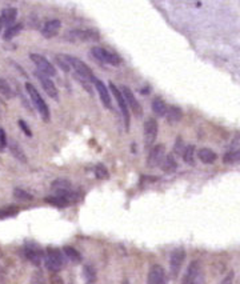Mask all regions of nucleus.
Listing matches in <instances>:
<instances>
[{"label": "nucleus", "instance_id": "obj_12", "mask_svg": "<svg viewBox=\"0 0 240 284\" xmlns=\"http://www.w3.org/2000/svg\"><path fill=\"white\" fill-rule=\"evenodd\" d=\"M147 284H167V275L164 268L159 264H155L149 268L147 276Z\"/></svg>", "mask_w": 240, "mask_h": 284}, {"label": "nucleus", "instance_id": "obj_34", "mask_svg": "<svg viewBox=\"0 0 240 284\" xmlns=\"http://www.w3.org/2000/svg\"><path fill=\"white\" fill-rule=\"evenodd\" d=\"M31 284H47L42 271H35L31 276Z\"/></svg>", "mask_w": 240, "mask_h": 284}, {"label": "nucleus", "instance_id": "obj_25", "mask_svg": "<svg viewBox=\"0 0 240 284\" xmlns=\"http://www.w3.org/2000/svg\"><path fill=\"white\" fill-rule=\"evenodd\" d=\"M223 162L226 164H240V149L230 151L223 156Z\"/></svg>", "mask_w": 240, "mask_h": 284}, {"label": "nucleus", "instance_id": "obj_3", "mask_svg": "<svg viewBox=\"0 0 240 284\" xmlns=\"http://www.w3.org/2000/svg\"><path fill=\"white\" fill-rule=\"evenodd\" d=\"M63 57L66 59L67 64L70 66V68H72L80 78H83L84 80H88V82H94L95 75H94L91 68H90L84 61H82L80 59H78V57L70 56V55H63Z\"/></svg>", "mask_w": 240, "mask_h": 284}, {"label": "nucleus", "instance_id": "obj_7", "mask_svg": "<svg viewBox=\"0 0 240 284\" xmlns=\"http://www.w3.org/2000/svg\"><path fill=\"white\" fill-rule=\"evenodd\" d=\"M186 260V251L184 248L179 247V248H175L170 255V272L172 278H176L179 275L180 270L183 267V263Z\"/></svg>", "mask_w": 240, "mask_h": 284}, {"label": "nucleus", "instance_id": "obj_23", "mask_svg": "<svg viewBox=\"0 0 240 284\" xmlns=\"http://www.w3.org/2000/svg\"><path fill=\"white\" fill-rule=\"evenodd\" d=\"M63 252L66 255L67 258L70 259L72 263H80L82 262V255L79 252L78 249H75L74 247H71V245H66L64 248H63Z\"/></svg>", "mask_w": 240, "mask_h": 284}, {"label": "nucleus", "instance_id": "obj_16", "mask_svg": "<svg viewBox=\"0 0 240 284\" xmlns=\"http://www.w3.org/2000/svg\"><path fill=\"white\" fill-rule=\"evenodd\" d=\"M61 28V22L59 19H52V20H48L42 28V35L47 39L55 38L59 34V31Z\"/></svg>", "mask_w": 240, "mask_h": 284}, {"label": "nucleus", "instance_id": "obj_10", "mask_svg": "<svg viewBox=\"0 0 240 284\" xmlns=\"http://www.w3.org/2000/svg\"><path fill=\"white\" fill-rule=\"evenodd\" d=\"M24 252H26L27 259L30 260L34 266L39 267L42 264V260L44 258V254L42 248L39 247V244H36L34 241H30L27 243L26 247H24Z\"/></svg>", "mask_w": 240, "mask_h": 284}, {"label": "nucleus", "instance_id": "obj_37", "mask_svg": "<svg viewBox=\"0 0 240 284\" xmlns=\"http://www.w3.org/2000/svg\"><path fill=\"white\" fill-rule=\"evenodd\" d=\"M51 284H63V280H61V278H59L56 274H53V275L51 276Z\"/></svg>", "mask_w": 240, "mask_h": 284}, {"label": "nucleus", "instance_id": "obj_22", "mask_svg": "<svg viewBox=\"0 0 240 284\" xmlns=\"http://www.w3.org/2000/svg\"><path fill=\"white\" fill-rule=\"evenodd\" d=\"M167 109H168V105L166 104V101L160 99V97H155L152 100V111L153 114L162 118V116H166Z\"/></svg>", "mask_w": 240, "mask_h": 284}, {"label": "nucleus", "instance_id": "obj_19", "mask_svg": "<svg viewBox=\"0 0 240 284\" xmlns=\"http://www.w3.org/2000/svg\"><path fill=\"white\" fill-rule=\"evenodd\" d=\"M166 118L168 123H172V124H174V123H178L183 118V111H182V108L178 107V105H170L168 109H167Z\"/></svg>", "mask_w": 240, "mask_h": 284}, {"label": "nucleus", "instance_id": "obj_13", "mask_svg": "<svg viewBox=\"0 0 240 284\" xmlns=\"http://www.w3.org/2000/svg\"><path fill=\"white\" fill-rule=\"evenodd\" d=\"M36 78H38V80L40 82L42 87H43V90L46 91V94H47L48 96L52 97V99L56 100L57 96H59V92H57L56 86H55V83L51 80V78H48V76H46V75L43 74H40L39 71H36Z\"/></svg>", "mask_w": 240, "mask_h": 284}, {"label": "nucleus", "instance_id": "obj_9", "mask_svg": "<svg viewBox=\"0 0 240 284\" xmlns=\"http://www.w3.org/2000/svg\"><path fill=\"white\" fill-rule=\"evenodd\" d=\"M120 92H122L123 97H124V100H126L128 109H131L136 116H142V115H143V108H142V105H140V103L138 101V99H136L135 94L131 91V88L123 86V87L120 88Z\"/></svg>", "mask_w": 240, "mask_h": 284}, {"label": "nucleus", "instance_id": "obj_38", "mask_svg": "<svg viewBox=\"0 0 240 284\" xmlns=\"http://www.w3.org/2000/svg\"><path fill=\"white\" fill-rule=\"evenodd\" d=\"M5 258H4V255H3V252L0 251V270H3L5 267Z\"/></svg>", "mask_w": 240, "mask_h": 284}, {"label": "nucleus", "instance_id": "obj_28", "mask_svg": "<svg viewBox=\"0 0 240 284\" xmlns=\"http://www.w3.org/2000/svg\"><path fill=\"white\" fill-rule=\"evenodd\" d=\"M183 159L187 164H191V166L195 164V147L193 145H188L184 148Z\"/></svg>", "mask_w": 240, "mask_h": 284}, {"label": "nucleus", "instance_id": "obj_27", "mask_svg": "<svg viewBox=\"0 0 240 284\" xmlns=\"http://www.w3.org/2000/svg\"><path fill=\"white\" fill-rule=\"evenodd\" d=\"M176 167H178V164H176V160H175L172 155H168V156L164 157V160H163L162 163L163 171H166V172H174V171L176 170Z\"/></svg>", "mask_w": 240, "mask_h": 284}, {"label": "nucleus", "instance_id": "obj_14", "mask_svg": "<svg viewBox=\"0 0 240 284\" xmlns=\"http://www.w3.org/2000/svg\"><path fill=\"white\" fill-rule=\"evenodd\" d=\"M164 145L159 144L156 147L149 149L148 153V159H147V164L148 167H157L162 166L163 160H164Z\"/></svg>", "mask_w": 240, "mask_h": 284}, {"label": "nucleus", "instance_id": "obj_2", "mask_svg": "<svg viewBox=\"0 0 240 284\" xmlns=\"http://www.w3.org/2000/svg\"><path fill=\"white\" fill-rule=\"evenodd\" d=\"M44 259H46V266L51 272L56 274L64 267V256L59 248L55 247H48L46 249V254H44Z\"/></svg>", "mask_w": 240, "mask_h": 284}, {"label": "nucleus", "instance_id": "obj_11", "mask_svg": "<svg viewBox=\"0 0 240 284\" xmlns=\"http://www.w3.org/2000/svg\"><path fill=\"white\" fill-rule=\"evenodd\" d=\"M109 88H111V92L114 94L115 99L118 101L119 108H120V112H122L123 118H124V123H126V130L130 128V109L127 107V103L124 100V97H123L122 92L119 90L114 83H109Z\"/></svg>", "mask_w": 240, "mask_h": 284}, {"label": "nucleus", "instance_id": "obj_31", "mask_svg": "<svg viewBox=\"0 0 240 284\" xmlns=\"http://www.w3.org/2000/svg\"><path fill=\"white\" fill-rule=\"evenodd\" d=\"M0 94H1V95H4V96H7V97L13 96V92H12V90H11V87H9V84L5 82L4 79H1V78H0Z\"/></svg>", "mask_w": 240, "mask_h": 284}, {"label": "nucleus", "instance_id": "obj_29", "mask_svg": "<svg viewBox=\"0 0 240 284\" xmlns=\"http://www.w3.org/2000/svg\"><path fill=\"white\" fill-rule=\"evenodd\" d=\"M53 189H56L57 193L59 192H66V191H71V184L68 180H63V179H59V180H55L52 184Z\"/></svg>", "mask_w": 240, "mask_h": 284}, {"label": "nucleus", "instance_id": "obj_35", "mask_svg": "<svg viewBox=\"0 0 240 284\" xmlns=\"http://www.w3.org/2000/svg\"><path fill=\"white\" fill-rule=\"evenodd\" d=\"M7 143H8V140H7V135H5L4 130L0 128V151H3L7 147Z\"/></svg>", "mask_w": 240, "mask_h": 284}, {"label": "nucleus", "instance_id": "obj_8", "mask_svg": "<svg viewBox=\"0 0 240 284\" xmlns=\"http://www.w3.org/2000/svg\"><path fill=\"white\" fill-rule=\"evenodd\" d=\"M157 132H159V126L157 122L153 118L147 119L144 123V145L145 148H151L156 140Z\"/></svg>", "mask_w": 240, "mask_h": 284}, {"label": "nucleus", "instance_id": "obj_30", "mask_svg": "<svg viewBox=\"0 0 240 284\" xmlns=\"http://www.w3.org/2000/svg\"><path fill=\"white\" fill-rule=\"evenodd\" d=\"M19 214V208L15 206H9L5 207V208H1L0 210V219H7V218H12L15 215Z\"/></svg>", "mask_w": 240, "mask_h": 284}, {"label": "nucleus", "instance_id": "obj_24", "mask_svg": "<svg viewBox=\"0 0 240 284\" xmlns=\"http://www.w3.org/2000/svg\"><path fill=\"white\" fill-rule=\"evenodd\" d=\"M23 30V24L22 23H19V24H13V26L8 27L7 30H5L4 35H3V39L4 40H11L13 39L15 36L19 35Z\"/></svg>", "mask_w": 240, "mask_h": 284}, {"label": "nucleus", "instance_id": "obj_21", "mask_svg": "<svg viewBox=\"0 0 240 284\" xmlns=\"http://www.w3.org/2000/svg\"><path fill=\"white\" fill-rule=\"evenodd\" d=\"M197 156L200 159V162L204 164H212L218 159V155L210 148H200L197 152Z\"/></svg>", "mask_w": 240, "mask_h": 284}, {"label": "nucleus", "instance_id": "obj_32", "mask_svg": "<svg viewBox=\"0 0 240 284\" xmlns=\"http://www.w3.org/2000/svg\"><path fill=\"white\" fill-rule=\"evenodd\" d=\"M95 175L97 179H108V171L103 164H97L95 167Z\"/></svg>", "mask_w": 240, "mask_h": 284}, {"label": "nucleus", "instance_id": "obj_20", "mask_svg": "<svg viewBox=\"0 0 240 284\" xmlns=\"http://www.w3.org/2000/svg\"><path fill=\"white\" fill-rule=\"evenodd\" d=\"M7 144H8L9 152L12 153L15 159H18L19 162H22V163L27 162L26 153L23 152L22 147H20L16 142H13V140H8V143H7Z\"/></svg>", "mask_w": 240, "mask_h": 284}, {"label": "nucleus", "instance_id": "obj_4", "mask_svg": "<svg viewBox=\"0 0 240 284\" xmlns=\"http://www.w3.org/2000/svg\"><path fill=\"white\" fill-rule=\"evenodd\" d=\"M183 284H205L203 268H201V264L199 260H193L188 266L186 275L183 278Z\"/></svg>", "mask_w": 240, "mask_h": 284}, {"label": "nucleus", "instance_id": "obj_39", "mask_svg": "<svg viewBox=\"0 0 240 284\" xmlns=\"http://www.w3.org/2000/svg\"><path fill=\"white\" fill-rule=\"evenodd\" d=\"M123 284H130V283H128V282H124V283H123Z\"/></svg>", "mask_w": 240, "mask_h": 284}, {"label": "nucleus", "instance_id": "obj_6", "mask_svg": "<svg viewBox=\"0 0 240 284\" xmlns=\"http://www.w3.org/2000/svg\"><path fill=\"white\" fill-rule=\"evenodd\" d=\"M30 59L34 61V64H35L40 74L46 75L48 78L56 76V68H55V66L51 64V61H48L44 56H42L39 53H31Z\"/></svg>", "mask_w": 240, "mask_h": 284}, {"label": "nucleus", "instance_id": "obj_5", "mask_svg": "<svg viewBox=\"0 0 240 284\" xmlns=\"http://www.w3.org/2000/svg\"><path fill=\"white\" fill-rule=\"evenodd\" d=\"M91 53L95 59H97L101 63L111 64V66H119L122 63V59H120L118 53L111 52V51L103 48V47H92Z\"/></svg>", "mask_w": 240, "mask_h": 284}, {"label": "nucleus", "instance_id": "obj_15", "mask_svg": "<svg viewBox=\"0 0 240 284\" xmlns=\"http://www.w3.org/2000/svg\"><path fill=\"white\" fill-rule=\"evenodd\" d=\"M99 35L96 31L88 30V31H80V30H75V31H70L67 34V39L71 40V42H82V40H94L97 39Z\"/></svg>", "mask_w": 240, "mask_h": 284}, {"label": "nucleus", "instance_id": "obj_1", "mask_svg": "<svg viewBox=\"0 0 240 284\" xmlns=\"http://www.w3.org/2000/svg\"><path fill=\"white\" fill-rule=\"evenodd\" d=\"M26 90L27 92H28V96H30V99L32 100V103H34V107H35L36 111L39 112L40 118L43 119L44 122H49V119H51L49 108H48L47 103L44 101V99L42 97L39 91L35 88V86H32L31 83H27Z\"/></svg>", "mask_w": 240, "mask_h": 284}, {"label": "nucleus", "instance_id": "obj_26", "mask_svg": "<svg viewBox=\"0 0 240 284\" xmlns=\"http://www.w3.org/2000/svg\"><path fill=\"white\" fill-rule=\"evenodd\" d=\"M83 276L86 279L87 284H94L96 282V271L95 268L91 266H84L83 267Z\"/></svg>", "mask_w": 240, "mask_h": 284}, {"label": "nucleus", "instance_id": "obj_18", "mask_svg": "<svg viewBox=\"0 0 240 284\" xmlns=\"http://www.w3.org/2000/svg\"><path fill=\"white\" fill-rule=\"evenodd\" d=\"M16 16H18V9L15 7H8V8H4L1 11V15H0V27H11L13 26V22L16 20Z\"/></svg>", "mask_w": 240, "mask_h": 284}, {"label": "nucleus", "instance_id": "obj_17", "mask_svg": "<svg viewBox=\"0 0 240 284\" xmlns=\"http://www.w3.org/2000/svg\"><path fill=\"white\" fill-rule=\"evenodd\" d=\"M92 83H94L95 88L97 90V94H99V96H100L101 103H103L104 107H107V108H111V105H112V100H111L109 92H108V90H107V87L104 86V83L96 78L94 79V82H92Z\"/></svg>", "mask_w": 240, "mask_h": 284}, {"label": "nucleus", "instance_id": "obj_33", "mask_svg": "<svg viewBox=\"0 0 240 284\" xmlns=\"http://www.w3.org/2000/svg\"><path fill=\"white\" fill-rule=\"evenodd\" d=\"M13 195H15V197L19 199V200H32V195L26 192L22 188H16V189L13 191Z\"/></svg>", "mask_w": 240, "mask_h": 284}, {"label": "nucleus", "instance_id": "obj_36", "mask_svg": "<svg viewBox=\"0 0 240 284\" xmlns=\"http://www.w3.org/2000/svg\"><path fill=\"white\" fill-rule=\"evenodd\" d=\"M18 124H19V127L22 128V131L26 134L27 136H32V132H31V130H30V127H28V124H27L24 120H19L18 122Z\"/></svg>", "mask_w": 240, "mask_h": 284}]
</instances>
